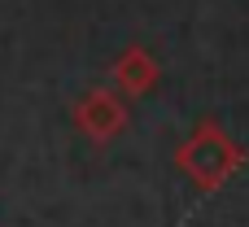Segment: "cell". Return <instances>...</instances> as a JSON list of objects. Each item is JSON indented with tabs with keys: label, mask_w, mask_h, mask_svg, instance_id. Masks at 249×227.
Listing matches in <instances>:
<instances>
[{
	"label": "cell",
	"mask_w": 249,
	"mask_h": 227,
	"mask_svg": "<svg viewBox=\"0 0 249 227\" xmlns=\"http://www.w3.org/2000/svg\"><path fill=\"white\" fill-rule=\"evenodd\" d=\"M109 79H114V92H123V96H149V92L158 87V79H162V66H158V57H153L149 48L127 44V48L114 57Z\"/></svg>",
	"instance_id": "3"
},
{
	"label": "cell",
	"mask_w": 249,
	"mask_h": 227,
	"mask_svg": "<svg viewBox=\"0 0 249 227\" xmlns=\"http://www.w3.org/2000/svg\"><path fill=\"white\" fill-rule=\"evenodd\" d=\"M241 166H245V149H241L214 118L197 122L193 136L175 149V171H179L197 192H214V188H223Z\"/></svg>",
	"instance_id": "1"
},
{
	"label": "cell",
	"mask_w": 249,
	"mask_h": 227,
	"mask_svg": "<svg viewBox=\"0 0 249 227\" xmlns=\"http://www.w3.org/2000/svg\"><path fill=\"white\" fill-rule=\"evenodd\" d=\"M70 118H74V127H79L92 144L118 140V136L127 131V122H131L127 101H123V92H114V87H92V92H83V96L74 101Z\"/></svg>",
	"instance_id": "2"
}]
</instances>
